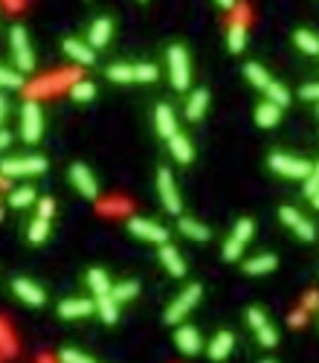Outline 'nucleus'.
I'll list each match as a JSON object with an SVG mask.
<instances>
[{"instance_id":"1","label":"nucleus","mask_w":319,"mask_h":363,"mask_svg":"<svg viewBox=\"0 0 319 363\" xmlns=\"http://www.w3.org/2000/svg\"><path fill=\"white\" fill-rule=\"evenodd\" d=\"M168 73H171V85H175V90H189L192 70H189V56L180 44L168 47Z\"/></svg>"},{"instance_id":"2","label":"nucleus","mask_w":319,"mask_h":363,"mask_svg":"<svg viewBox=\"0 0 319 363\" xmlns=\"http://www.w3.org/2000/svg\"><path fill=\"white\" fill-rule=\"evenodd\" d=\"M201 285H189L186 290H183V294L175 300V302H171L168 308H165V323H171V326H177L183 317H186V314L194 308V305H198L201 302Z\"/></svg>"},{"instance_id":"3","label":"nucleus","mask_w":319,"mask_h":363,"mask_svg":"<svg viewBox=\"0 0 319 363\" xmlns=\"http://www.w3.org/2000/svg\"><path fill=\"white\" fill-rule=\"evenodd\" d=\"M44 134V113L38 108V102H27L20 108V137L27 142H38Z\"/></svg>"},{"instance_id":"4","label":"nucleus","mask_w":319,"mask_h":363,"mask_svg":"<svg viewBox=\"0 0 319 363\" xmlns=\"http://www.w3.org/2000/svg\"><path fill=\"white\" fill-rule=\"evenodd\" d=\"M270 168L276 175H284V178H308L313 172V166L308 160H299V157H290V154H270Z\"/></svg>"},{"instance_id":"5","label":"nucleus","mask_w":319,"mask_h":363,"mask_svg":"<svg viewBox=\"0 0 319 363\" xmlns=\"http://www.w3.org/2000/svg\"><path fill=\"white\" fill-rule=\"evenodd\" d=\"M46 168L44 157H9L0 163V175L6 178H20V175H41Z\"/></svg>"},{"instance_id":"6","label":"nucleus","mask_w":319,"mask_h":363,"mask_svg":"<svg viewBox=\"0 0 319 363\" xmlns=\"http://www.w3.org/2000/svg\"><path fill=\"white\" fill-rule=\"evenodd\" d=\"M253 221L250 218H241V221L235 224V230H232V235L227 238V245H224V259L227 262H235L238 256H241V250H244V245L253 238Z\"/></svg>"},{"instance_id":"7","label":"nucleus","mask_w":319,"mask_h":363,"mask_svg":"<svg viewBox=\"0 0 319 363\" xmlns=\"http://www.w3.org/2000/svg\"><path fill=\"white\" fill-rule=\"evenodd\" d=\"M12 53H15V61L20 67V73H30L35 67V56H32V47H30V35L23 27H15L12 30Z\"/></svg>"},{"instance_id":"8","label":"nucleus","mask_w":319,"mask_h":363,"mask_svg":"<svg viewBox=\"0 0 319 363\" xmlns=\"http://www.w3.org/2000/svg\"><path fill=\"white\" fill-rule=\"evenodd\" d=\"M128 230L137 238H142V241H151V245H160V247L168 245V230L160 227V224H154V221H145V218H131Z\"/></svg>"},{"instance_id":"9","label":"nucleus","mask_w":319,"mask_h":363,"mask_svg":"<svg viewBox=\"0 0 319 363\" xmlns=\"http://www.w3.org/2000/svg\"><path fill=\"white\" fill-rule=\"evenodd\" d=\"M279 218H282V221H284L293 233H296L302 241H313V238H316V227L308 221V218H305L299 209H293V207H282V209H279Z\"/></svg>"},{"instance_id":"10","label":"nucleus","mask_w":319,"mask_h":363,"mask_svg":"<svg viewBox=\"0 0 319 363\" xmlns=\"http://www.w3.org/2000/svg\"><path fill=\"white\" fill-rule=\"evenodd\" d=\"M157 189H160V201H163V207H165L171 215H177V212H180V195H177L175 178H171L168 168H160V172H157Z\"/></svg>"},{"instance_id":"11","label":"nucleus","mask_w":319,"mask_h":363,"mask_svg":"<svg viewBox=\"0 0 319 363\" xmlns=\"http://www.w3.org/2000/svg\"><path fill=\"white\" fill-rule=\"evenodd\" d=\"M70 180H73V186H76L85 198L96 201V195H99V186H96V178L90 175V168L85 163H73L70 166Z\"/></svg>"},{"instance_id":"12","label":"nucleus","mask_w":319,"mask_h":363,"mask_svg":"<svg viewBox=\"0 0 319 363\" xmlns=\"http://www.w3.org/2000/svg\"><path fill=\"white\" fill-rule=\"evenodd\" d=\"M175 343H177V349L183 355H198L204 349V340H201V334H198L194 326H180L175 331Z\"/></svg>"},{"instance_id":"13","label":"nucleus","mask_w":319,"mask_h":363,"mask_svg":"<svg viewBox=\"0 0 319 363\" xmlns=\"http://www.w3.org/2000/svg\"><path fill=\"white\" fill-rule=\"evenodd\" d=\"M12 290H15V294H18L23 302H27V305H44V302H46V294H44V290H41L35 282H30V279H15V282H12Z\"/></svg>"},{"instance_id":"14","label":"nucleus","mask_w":319,"mask_h":363,"mask_svg":"<svg viewBox=\"0 0 319 363\" xmlns=\"http://www.w3.org/2000/svg\"><path fill=\"white\" fill-rule=\"evenodd\" d=\"M96 311V300H64L58 302V314L64 320H79V317H87V314Z\"/></svg>"},{"instance_id":"15","label":"nucleus","mask_w":319,"mask_h":363,"mask_svg":"<svg viewBox=\"0 0 319 363\" xmlns=\"http://www.w3.org/2000/svg\"><path fill=\"white\" fill-rule=\"evenodd\" d=\"M154 123H157V134L171 140L177 134V119H175V111L168 105H157V113H154Z\"/></svg>"},{"instance_id":"16","label":"nucleus","mask_w":319,"mask_h":363,"mask_svg":"<svg viewBox=\"0 0 319 363\" xmlns=\"http://www.w3.org/2000/svg\"><path fill=\"white\" fill-rule=\"evenodd\" d=\"M160 262L165 264V271L171 273V276H183L186 273V262H183V256L171 247V245H163L160 247Z\"/></svg>"},{"instance_id":"17","label":"nucleus","mask_w":319,"mask_h":363,"mask_svg":"<svg viewBox=\"0 0 319 363\" xmlns=\"http://www.w3.org/2000/svg\"><path fill=\"white\" fill-rule=\"evenodd\" d=\"M232 346H235V337H232L230 331H220V334H215V340L209 343L206 355H209L212 360H224V357H230Z\"/></svg>"},{"instance_id":"18","label":"nucleus","mask_w":319,"mask_h":363,"mask_svg":"<svg viewBox=\"0 0 319 363\" xmlns=\"http://www.w3.org/2000/svg\"><path fill=\"white\" fill-rule=\"evenodd\" d=\"M64 53H67L70 59H76L79 64H93V61H96L93 47H90V44H85V41H76V38L64 41Z\"/></svg>"},{"instance_id":"19","label":"nucleus","mask_w":319,"mask_h":363,"mask_svg":"<svg viewBox=\"0 0 319 363\" xmlns=\"http://www.w3.org/2000/svg\"><path fill=\"white\" fill-rule=\"evenodd\" d=\"M111 30H113V23H111L108 18L93 20V23H90V38H87V44H90V47H105V44L111 41Z\"/></svg>"},{"instance_id":"20","label":"nucleus","mask_w":319,"mask_h":363,"mask_svg":"<svg viewBox=\"0 0 319 363\" xmlns=\"http://www.w3.org/2000/svg\"><path fill=\"white\" fill-rule=\"evenodd\" d=\"M279 119H282V108L273 105V102H261V105L256 108V123H258L261 128H276Z\"/></svg>"},{"instance_id":"21","label":"nucleus","mask_w":319,"mask_h":363,"mask_svg":"<svg viewBox=\"0 0 319 363\" xmlns=\"http://www.w3.org/2000/svg\"><path fill=\"white\" fill-rule=\"evenodd\" d=\"M244 76H247L250 82H253V87H258L261 93H267L270 87H273V79H270V73L261 67V64H247V67H244Z\"/></svg>"},{"instance_id":"22","label":"nucleus","mask_w":319,"mask_h":363,"mask_svg":"<svg viewBox=\"0 0 319 363\" xmlns=\"http://www.w3.org/2000/svg\"><path fill=\"white\" fill-rule=\"evenodd\" d=\"M87 282H90V290H93V297L96 300H102V297H111V279H108V273L105 271H99V268H93L90 273H87Z\"/></svg>"},{"instance_id":"23","label":"nucleus","mask_w":319,"mask_h":363,"mask_svg":"<svg viewBox=\"0 0 319 363\" xmlns=\"http://www.w3.org/2000/svg\"><path fill=\"white\" fill-rule=\"evenodd\" d=\"M276 268V256L273 253H261V256H253L247 264H244V271L250 276H261V273H270Z\"/></svg>"},{"instance_id":"24","label":"nucleus","mask_w":319,"mask_h":363,"mask_svg":"<svg viewBox=\"0 0 319 363\" xmlns=\"http://www.w3.org/2000/svg\"><path fill=\"white\" fill-rule=\"evenodd\" d=\"M168 149H171V157H175L177 163H192L194 152H192V142L183 137V134H175L168 140Z\"/></svg>"},{"instance_id":"25","label":"nucleus","mask_w":319,"mask_h":363,"mask_svg":"<svg viewBox=\"0 0 319 363\" xmlns=\"http://www.w3.org/2000/svg\"><path fill=\"white\" fill-rule=\"evenodd\" d=\"M206 105H209V93L206 90H192L189 102H186V116L189 119H201L206 113Z\"/></svg>"},{"instance_id":"26","label":"nucleus","mask_w":319,"mask_h":363,"mask_svg":"<svg viewBox=\"0 0 319 363\" xmlns=\"http://www.w3.org/2000/svg\"><path fill=\"white\" fill-rule=\"evenodd\" d=\"M177 227H180V233H183L186 238H192V241H206V238H209V227H204L201 221H194V218H180Z\"/></svg>"},{"instance_id":"27","label":"nucleus","mask_w":319,"mask_h":363,"mask_svg":"<svg viewBox=\"0 0 319 363\" xmlns=\"http://www.w3.org/2000/svg\"><path fill=\"white\" fill-rule=\"evenodd\" d=\"M108 79L111 82H119V85L137 82V64H111L108 67Z\"/></svg>"},{"instance_id":"28","label":"nucleus","mask_w":319,"mask_h":363,"mask_svg":"<svg viewBox=\"0 0 319 363\" xmlns=\"http://www.w3.org/2000/svg\"><path fill=\"white\" fill-rule=\"evenodd\" d=\"M139 294V285L137 282H116L113 288H111V297H113V302L119 305V302H128V300H134Z\"/></svg>"},{"instance_id":"29","label":"nucleus","mask_w":319,"mask_h":363,"mask_svg":"<svg viewBox=\"0 0 319 363\" xmlns=\"http://www.w3.org/2000/svg\"><path fill=\"white\" fill-rule=\"evenodd\" d=\"M293 41H296V47H299L302 53L319 56V35H313V32H308V30H299L296 35H293Z\"/></svg>"},{"instance_id":"30","label":"nucleus","mask_w":319,"mask_h":363,"mask_svg":"<svg viewBox=\"0 0 319 363\" xmlns=\"http://www.w3.org/2000/svg\"><path fill=\"white\" fill-rule=\"evenodd\" d=\"M96 311H99V317H102L108 326H113V323L119 320V305L113 302V297H102V300H96Z\"/></svg>"},{"instance_id":"31","label":"nucleus","mask_w":319,"mask_h":363,"mask_svg":"<svg viewBox=\"0 0 319 363\" xmlns=\"http://www.w3.org/2000/svg\"><path fill=\"white\" fill-rule=\"evenodd\" d=\"M93 96H96V85H93V82L79 79L76 85L70 87V99H73V102H90Z\"/></svg>"},{"instance_id":"32","label":"nucleus","mask_w":319,"mask_h":363,"mask_svg":"<svg viewBox=\"0 0 319 363\" xmlns=\"http://www.w3.org/2000/svg\"><path fill=\"white\" fill-rule=\"evenodd\" d=\"M35 201V189L32 186H20V189H12L9 192V204L15 209H23V207H30Z\"/></svg>"},{"instance_id":"33","label":"nucleus","mask_w":319,"mask_h":363,"mask_svg":"<svg viewBox=\"0 0 319 363\" xmlns=\"http://www.w3.org/2000/svg\"><path fill=\"white\" fill-rule=\"evenodd\" d=\"M46 235H50V221H46V218H35L30 224V241L32 245H44Z\"/></svg>"},{"instance_id":"34","label":"nucleus","mask_w":319,"mask_h":363,"mask_svg":"<svg viewBox=\"0 0 319 363\" xmlns=\"http://www.w3.org/2000/svg\"><path fill=\"white\" fill-rule=\"evenodd\" d=\"M227 41H230V50H232V53H241L244 44H247V30H244V27H230Z\"/></svg>"},{"instance_id":"35","label":"nucleus","mask_w":319,"mask_h":363,"mask_svg":"<svg viewBox=\"0 0 319 363\" xmlns=\"http://www.w3.org/2000/svg\"><path fill=\"white\" fill-rule=\"evenodd\" d=\"M58 360H61V363H96L93 357H87V355H82V352H76V349H61V352H58Z\"/></svg>"},{"instance_id":"36","label":"nucleus","mask_w":319,"mask_h":363,"mask_svg":"<svg viewBox=\"0 0 319 363\" xmlns=\"http://www.w3.org/2000/svg\"><path fill=\"white\" fill-rule=\"evenodd\" d=\"M20 85H23L20 73L6 70V67H0V87H20Z\"/></svg>"},{"instance_id":"37","label":"nucleus","mask_w":319,"mask_h":363,"mask_svg":"<svg viewBox=\"0 0 319 363\" xmlns=\"http://www.w3.org/2000/svg\"><path fill=\"white\" fill-rule=\"evenodd\" d=\"M247 20H250V9H247V6H235V9H232L230 27H244V30H247Z\"/></svg>"},{"instance_id":"38","label":"nucleus","mask_w":319,"mask_h":363,"mask_svg":"<svg viewBox=\"0 0 319 363\" xmlns=\"http://www.w3.org/2000/svg\"><path fill=\"white\" fill-rule=\"evenodd\" d=\"M316 192H319V163L313 166V172L305 178V195H308V198H313Z\"/></svg>"},{"instance_id":"39","label":"nucleus","mask_w":319,"mask_h":363,"mask_svg":"<svg viewBox=\"0 0 319 363\" xmlns=\"http://www.w3.org/2000/svg\"><path fill=\"white\" fill-rule=\"evenodd\" d=\"M305 323H308V311H305V308L290 311V317H287V326H290V328H302Z\"/></svg>"},{"instance_id":"40","label":"nucleus","mask_w":319,"mask_h":363,"mask_svg":"<svg viewBox=\"0 0 319 363\" xmlns=\"http://www.w3.org/2000/svg\"><path fill=\"white\" fill-rule=\"evenodd\" d=\"M53 212H56V201H53V198H44V201L38 204V218H46V221H50Z\"/></svg>"},{"instance_id":"41","label":"nucleus","mask_w":319,"mask_h":363,"mask_svg":"<svg viewBox=\"0 0 319 363\" xmlns=\"http://www.w3.org/2000/svg\"><path fill=\"white\" fill-rule=\"evenodd\" d=\"M299 96H302V99H316V102H319V82L305 85V87L299 90Z\"/></svg>"},{"instance_id":"42","label":"nucleus","mask_w":319,"mask_h":363,"mask_svg":"<svg viewBox=\"0 0 319 363\" xmlns=\"http://www.w3.org/2000/svg\"><path fill=\"white\" fill-rule=\"evenodd\" d=\"M302 308H305V311L319 308V294H316V290H308V294H305V302H302Z\"/></svg>"},{"instance_id":"43","label":"nucleus","mask_w":319,"mask_h":363,"mask_svg":"<svg viewBox=\"0 0 319 363\" xmlns=\"http://www.w3.org/2000/svg\"><path fill=\"white\" fill-rule=\"evenodd\" d=\"M105 212H125L128 209V204L125 201H119V204H108V207H102Z\"/></svg>"},{"instance_id":"44","label":"nucleus","mask_w":319,"mask_h":363,"mask_svg":"<svg viewBox=\"0 0 319 363\" xmlns=\"http://www.w3.org/2000/svg\"><path fill=\"white\" fill-rule=\"evenodd\" d=\"M6 111H9V102H6V96H0V125H4V119H6Z\"/></svg>"},{"instance_id":"45","label":"nucleus","mask_w":319,"mask_h":363,"mask_svg":"<svg viewBox=\"0 0 319 363\" xmlns=\"http://www.w3.org/2000/svg\"><path fill=\"white\" fill-rule=\"evenodd\" d=\"M9 140H12V137H9V131H0V152H4L6 145H9Z\"/></svg>"},{"instance_id":"46","label":"nucleus","mask_w":319,"mask_h":363,"mask_svg":"<svg viewBox=\"0 0 319 363\" xmlns=\"http://www.w3.org/2000/svg\"><path fill=\"white\" fill-rule=\"evenodd\" d=\"M9 180H12V178H6V175H0V189H9Z\"/></svg>"},{"instance_id":"47","label":"nucleus","mask_w":319,"mask_h":363,"mask_svg":"<svg viewBox=\"0 0 319 363\" xmlns=\"http://www.w3.org/2000/svg\"><path fill=\"white\" fill-rule=\"evenodd\" d=\"M311 201H313V207H316V209H319V192H316V195H313V198H311Z\"/></svg>"},{"instance_id":"48","label":"nucleus","mask_w":319,"mask_h":363,"mask_svg":"<svg viewBox=\"0 0 319 363\" xmlns=\"http://www.w3.org/2000/svg\"><path fill=\"white\" fill-rule=\"evenodd\" d=\"M316 116H319V105H316Z\"/></svg>"},{"instance_id":"49","label":"nucleus","mask_w":319,"mask_h":363,"mask_svg":"<svg viewBox=\"0 0 319 363\" xmlns=\"http://www.w3.org/2000/svg\"><path fill=\"white\" fill-rule=\"evenodd\" d=\"M0 218H4V209H0Z\"/></svg>"},{"instance_id":"50","label":"nucleus","mask_w":319,"mask_h":363,"mask_svg":"<svg viewBox=\"0 0 319 363\" xmlns=\"http://www.w3.org/2000/svg\"><path fill=\"white\" fill-rule=\"evenodd\" d=\"M264 363H273V360H264Z\"/></svg>"}]
</instances>
